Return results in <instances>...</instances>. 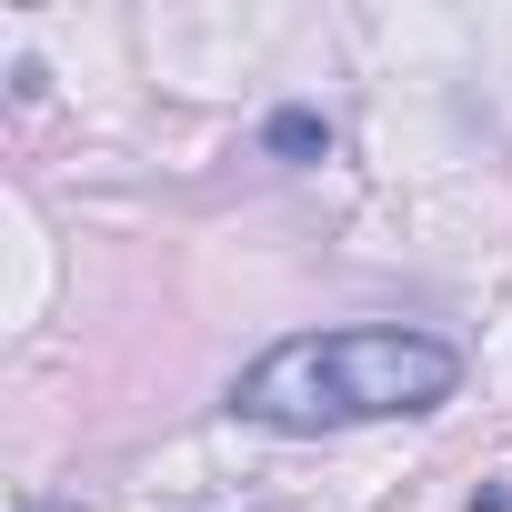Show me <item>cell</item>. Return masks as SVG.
I'll return each mask as SVG.
<instances>
[{"label":"cell","instance_id":"cell-1","mask_svg":"<svg viewBox=\"0 0 512 512\" xmlns=\"http://www.w3.org/2000/svg\"><path fill=\"white\" fill-rule=\"evenodd\" d=\"M462 352L402 322H352V332H292L241 372L231 412L262 432H342V422H392L452 402Z\"/></svg>","mask_w":512,"mask_h":512},{"label":"cell","instance_id":"cell-2","mask_svg":"<svg viewBox=\"0 0 512 512\" xmlns=\"http://www.w3.org/2000/svg\"><path fill=\"white\" fill-rule=\"evenodd\" d=\"M272 151H282V161H322V151H332L322 111H272Z\"/></svg>","mask_w":512,"mask_h":512},{"label":"cell","instance_id":"cell-3","mask_svg":"<svg viewBox=\"0 0 512 512\" xmlns=\"http://www.w3.org/2000/svg\"><path fill=\"white\" fill-rule=\"evenodd\" d=\"M21 512H71V502H41V492H31V502H21Z\"/></svg>","mask_w":512,"mask_h":512}]
</instances>
